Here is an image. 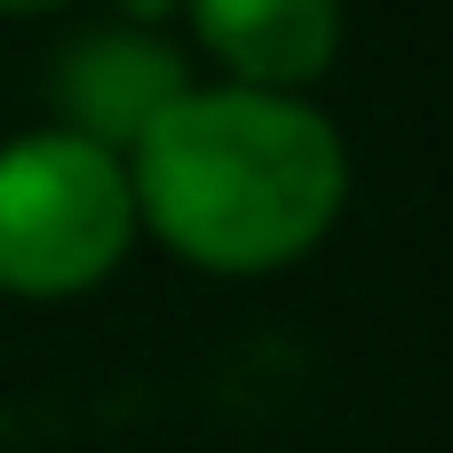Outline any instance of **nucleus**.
Listing matches in <instances>:
<instances>
[{
	"instance_id": "nucleus-1",
	"label": "nucleus",
	"mask_w": 453,
	"mask_h": 453,
	"mask_svg": "<svg viewBox=\"0 0 453 453\" xmlns=\"http://www.w3.org/2000/svg\"><path fill=\"white\" fill-rule=\"evenodd\" d=\"M127 175L143 231L215 279L303 263L350 207L342 127L311 96L239 80H191L127 151Z\"/></svg>"
},
{
	"instance_id": "nucleus-2",
	"label": "nucleus",
	"mask_w": 453,
	"mask_h": 453,
	"mask_svg": "<svg viewBox=\"0 0 453 453\" xmlns=\"http://www.w3.org/2000/svg\"><path fill=\"white\" fill-rule=\"evenodd\" d=\"M143 239L135 175L111 143L32 127L0 143V295L72 303L96 295Z\"/></svg>"
},
{
	"instance_id": "nucleus-4",
	"label": "nucleus",
	"mask_w": 453,
	"mask_h": 453,
	"mask_svg": "<svg viewBox=\"0 0 453 453\" xmlns=\"http://www.w3.org/2000/svg\"><path fill=\"white\" fill-rule=\"evenodd\" d=\"M183 32L223 80L311 96L342 56V0H183Z\"/></svg>"
},
{
	"instance_id": "nucleus-3",
	"label": "nucleus",
	"mask_w": 453,
	"mask_h": 453,
	"mask_svg": "<svg viewBox=\"0 0 453 453\" xmlns=\"http://www.w3.org/2000/svg\"><path fill=\"white\" fill-rule=\"evenodd\" d=\"M191 56L159 32V24H88L56 48V72H48V104H56V127L72 135H96L111 143L119 159L159 127V111L191 88Z\"/></svg>"
},
{
	"instance_id": "nucleus-5",
	"label": "nucleus",
	"mask_w": 453,
	"mask_h": 453,
	"mask_svg": "<svg viewBox=\"0 0 453 453\" xmlns=\"http://www.w3.org/2000/svg\"><path fill=\"white\" fill-rule=\"evenodd\" d=\"M56 8H72V0H0V16H56Z\"/></svg>"
}]
</instances>
